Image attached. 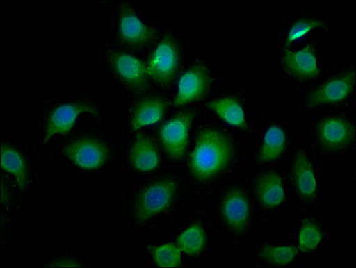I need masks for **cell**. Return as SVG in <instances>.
Listing matches in <instances>:
<instances>
[{
    "label": "cell",
    "instance_id": "83f0119b",
    "mask_svg": "<svg viewBox=\"0 0 356 268\" xmlns=\"http://www.w3.org/2000/svg\"><path fill=\"white\" fill-rule=\"evenodd\" d=\"M356 172H355V164H353L348 169V182L349 188L355 191L356 187Z\"/></svg>",
    "mask_w": 356,
    "mask_h": 268
},
{
    "label": "cell",
    "instance_id": "30bf717a",
    "mask_svg": "<svg viewBox=\"0 0 356 268\" xmlns=\"http://www.w3.org/2000/svg\"><path fill=\"white\" fill-rule=\"evenodd\" d=\"M188 45L174 27H165L157 46L147 55V74L153 90L174 96L178 77L188 61Z\"/></svg>",
    "mask_w": 356,
    "mask_h": 268
},
{
    "label": "cell",
    "instance_id": "7a4b0ae2",
    "mask_svg": "<svg viewBox=\"0 0 356 268\" xmlns=\"http://www.w3.org/2000/svg\"><path fill=\"white\" fill-rule=\"evenodd\" d=\"M187 187L185 176L177 171H163L131 182L124 201L131 226L147 228L176 216L186 203Z\"/></svg>",
    "mask_w": 356,
    "mask_h": 268
},
{
    "label": "cell",
    "instance_id": "d6986e66",
    "mask_svg": "<svg viewBox=\"0 0 356 268\" xmlns=\"http://www.w3.org/2000/svg\"><path fill=\"white\" fill-rule=\"evenodd\" d=\"M173 97L157 90L127 99L123 106V133L132 135L143 128L157 126L172 110Z\"/></svg>",
    "mask_w": 356,
    "mask_h": 268
},
{
    "label": "cell",
    "instance_id": "5b68a950",
    "mask_svg": "<svg viewBox=\"0 0 356 268\" xmlns=\"http://www.w3.org/2000/svg\"><path fill=\"white\" fill-rule=\"evenodd\" d=\"M211 208L218 230L229 241L246 242L254 235L259 217L245 181L229 179L218 186Z\"/></svg>",
    "mask_w": 356,
    "mask_h": 268
},
{
    "label": "cell",
    "instance_id": "ac0fdd59",
    "mask_svg": "<svg viewBox=\"0 0 356 268\" xmlns=\"http://www.w3.org/2000/svg\"><path fill=\"white\" fill-rule=\"evenodd\" d=\"M279 70L296 85H312L324 76L323 42L314 37L298 48L279 49Z\"/></svg>",
    "mask_w": 356,
    "mask_h": 268
},
{
    "label": "cell",
    "instance_id": "4fadbf2b",
    "mask_svg": "<svg viewBox=\"0 0 356 268\" xmlns=\"http://www.w3.org/2000/svg\"><path fill=\"white\" fill-rule=\"evenodd\" d=\"M257 141L248 156L254 169L279 167L291 153L298 142L291 126L274 115H268L256 133Z\"/></svg>",
    "mask_w": 356,
    "mask_h": 268
},
{
    "label": "cell",
    "instance_id": "4316f807",
    "mask_svg": "<svg viewBox=\"0 0 356 268\" xmlns=\"http://www.w3.org/2000/svg\"><path fill=\"white\" fill-rule=\"evenodd\" d=\"M90 265L83 256L74 251L55 252L46 256L40 263V268H87Z\"/></svg>",
    "mask_w": 356,
    "mask_h": 268
},
{
    "label": "cell",
    "instance_id": "9a60e30c",
    "mask_svg": "<svg viewBox=\"0 0 356 268\" xmlns=\"http://www.w3.org/2000/svg\"><path fill=\"white\" fill-rule=\"evenodd\" d=\"M248 183L261 220L280 216L291 204L285 173L279 167L255 169L249 174Z\"/></svg>",
    "mask_w": 356,
    "mask_h": 268
},
{
    "label": "cell",
    "instance_id": "5bb4252c",
    "mask_svg": "<svg viewBox=\"0 0 356 268\" xmlns=\"http://www.w3.org/2000/svg\"><path fill=\"white\" fill-rule=\"evenodd\" d=\"M220 80V72L210 58L199 56L189 59L178 77L172 108L200 104L211 98Z\"/></svg>",
    "mask_w": 356,
    "mask_h": 268
},
{
    "label": "cell",
    "instance_id": "ba28073f",
    "mask_svg": "<svg viewBox=\"0 0 356 268\" xmlns=\"http://www.w3.org/2000/svg\"><path fill=\"white\" fill-rule=\"evenodd\" d=\"M111 44L124 51L147 56L163 36L165 27L146 17L136 0H115Z\"/></svg>",
    "mask_w": 356,
    "mask_h": 268
},
{
    "label": "cell",
    "instance_id": "7c38bea8",
    "mask_svg": "<svg viewBox=\"0 0 356 268\" xmlns=\"http://www.w3.org/2000/svg\"><path fill=\"white\" fill-rule=\"evenodd\" d=\"M102 62L106 78L128 99L153 90L147 74V56L133 54L106 43L102 49Z\"/></svg>",
    "mask_w": 356,
    "mask_h": 268
},
{
    "label": "cell",
    "instance_id": "6da1fadb",
    "mask_svg": "<svg viewBox=\"0 0 356 268\" xmlns=\"http://www.w3.org/2000/svg\"><path fill=\"white\" fill-rule=\"evenodd\" d=\"M243 158L235 134L212 118H202L193 127L181 173L193 191L210 192L236 173Z\"/></svg>",
    "mask_w": 356,
    "mask_h": 268
},
{
    "label": "cell",
    "instance_id": "7402d4cb",
    "mask_svg": "<svg viewBox=\"0 0 356 268\" xmlns=\"http://www.w3.org/2000/svg\"><path fill=\"white\" fill-rule=\"evenodd\" d=\"M333 33L334 28L327 15L302 10L293 15L284 23L279 49L298 48L316 37L318 33L323 36H331Z\"/></svg>",
    "mask_w": 356,
    "mask_h": 268
},
{
    "label": "cell",
    "instance_id": "3957f363",
    "mask_svg": "<svg viewBox=\"0 0 356 268\" xmlns=\"http://www.w3.org/2000/svg\"><path fill=\"white\" fill-rule=\"evenodd\" d=\"M51 151L72 172L88 177H99L109 172L121 155L120 144L113 137L92 122L59 140Z\"/></svg>",
    "mask_w": 356,
    "mask_h": 268
},
{
    "label": "cell",
    "instance_id": "8fae6325",
    "mask_svg": "<svg viewBox=\"0 0 356 268\" xmlns=\"http://www.w3.org/2000/svg\"><path fill=\"white\" fill-rule=\"evenodd\" d=\"M199 104L173 108L157 126H153L168 167L181 166L188 151L193 127L204 118Z\"/></svg>",
    "mask_w": 356,
    "mask_h": 268
},
{
    "label": "cell",
    "instance_id": "277c9868",
    "mask_svg": "<svg viewBox=\"0 0 356 268\" xmlns=\"http://www.w3.org/2000/svg\"><path fill=\"white\" fill-rule=\"evenodd\" d=\"M38 151H49L59 140L77 132L86 120L95 124L104 123L107 112L92 93H79L68 98L55 99L40 109Z\"/></svg>",
    "mask_w": 356,
    "mask_h": 268
},
{
    "label": "cell",
    "instance_id": "f1b7e54d",
    "mask_svg": "<svg viewBox=\"0 0 356 268\" xmlns=\"http://www.w3.org/2000/svg\"><path fill=\"white\" fill-rule=\"evenodd\" d=\"M115 0H96V4L101 6V7H111L115 5Z\"/></svg>",
    "mask_w": 356,
    "mask_h": 268
},
{
    "label": "cell",
    "instance_id": "cb8c5ba5",
    "mask_svg": "<svg viewBox=\"0 0 356 268\" xmlns=\"http://www.w3.org/2000/svg\"><path fill=\"white\" fill-rule=\"evenodd\" d=\"M301 256L295 242L261 240L252 251V258L262 268H295L301 266Z\"/></svg>",
    "mask_w": 356,
    "mask_h": 268
},
{
    "label": "cell",
    "instance_id": "8992f818",
    "mask_svg": "<svg viewBox=\"0 0 356 268\" xmlns=\"http://www.w3.org/2000/svg\"><path fill=\"white\" fill-rule=\"evenodd\" d=\"M356 101V62L349 60L327 72L318 82L304 87L300 95L302 115L351 111Z\"/></svg>",
    "mask_w": 356,
    "mask_h": 268
},
{
    "label": "cell",
    "instance_id": "d4e9b609",
    "mask_svg": "<svg viewBox=\"0 0 356 268\" xmlns=\"http://www.w3.org/2000/svg\"><path fill=\"white\" fill-rule=\"evenodd\" d=\"M0 241L7 242L8 232L18 215L23 213L21 190L12 174L0 171Z\"/></svg>",
    "mask_w": 356,
    "mask_h": 268
},
{
    "label": "cell",
    "instance_id": "9c48e42d",
    "mask_svg": "<svg viewBox=\"0 0 356 268\" xmlns=\"http://www.w3.org/2000/svg\"><path fill=\"white\" fill-rule=\"evenodd\" d=\"M285 163L283 170L292 201L301 208H321L323 201V174L316 155L307 142L298 141Z\"/></svg>",
    "mask_w": 356,
    "mask_h": 268
},
{
    "label": "cell",
    "instance_id": "2e32d148",
    "mask_svg": "<svg viewBox=\"0 0 356 268\" xmlns=\"http://www.w3.org/2000/svg\"><path fill=\"white\" fill-rule=\"evenodd\" d=\"M212 119L239 137H254L257 129L252 119L251 99L245 90H223L200 103Z\"/></svg>",
    "mask_w": 356,
    "mask_h": 268
},
{
    "label": "cell",
    "instance_id": "484cf974",
    "mask_svg": "<svg viewBox=\"0 0 356 268\" xmlns=\"http://www.w3.org/2000/svg\"><path fill=\"white\" fill-rule=\"evenodd\" d=\"M143 255L149 266L155 268L186 267L189 264L170 236L163 241H147L143 244Z\"/></svg>",
    "mask_w": 356,
    "mask_h": 268
},
{
    "label": "cell",
    "instance_id": "ffe728a7",
    "mask_svg": "<svg viewBox=\"0 0 356 268\" xmlns=\"http://www.w3.org/2000/svg\"><path fill=\"white\" fill-rule=\"evenodd\" d=\"M0 171L15 177L24 196L35 192L36 157L15 136H0Z\"/></svg>",
    "mask_w": 356,
    "mask_h": 268
},
{
    "label": "cell",
    "instance_id": "52a82bcc",
    "mask_svg": "<svg viewBox=\"0 0 356 268\" xmlns=\"http://www.w3.org/2000/svg\"><path fill=\"white\" fill-rule=\"evenodd\" d=\"M307 144L325 160L350 157L356 149V121L351 111H326L311 115Z\"/></svg>",
    "mask_w": 356,
    "mask_h": 268
},
{
    "label": "cell",
    "instance_id": "44dd1931",
    "mask_svg": "<svg viewBox=\"0 0 356 268\" xmlns=\"http://www.w3.org/2000/svg\"><path fill=\"white\" fill-rule=\"evenodd\" d=\"M172 239L188 261V263L201 264L213 249V232L205 214L195 215L178 228L172 231Z\"/></svg>",
    "mask_w": 356,
    "mask_h": 268
},
{
    "label": "cell",
    "instance_id": "603a6c76",
    "mask_svg": "<svg viewBox=\"0 0 356 268\" xmlns=\"http://www.w3.org/2000/svg\"><path fill=\"white\" fill-rule=\"evenodd\" d=\"M293 236L300 256L315 258L329 242L330 233L323 218L318 215L305 214L299 217Z\"/></svg>",
    "mask_w": 356,
    "mask_h": 268
},
{
    "label": "cell",
    "instance_id": "e0dca14e",
    "mask_svg": "<svg viewBox=\"0 0 356 268\" xmlns=\"http://www.w3.org/2000/svg\"><path fill=\"white\" fill-rule=\"evenodd\" d=\"M120 158L124 169L134 179L154 176L168 167L152 127L143 128L126 137Z\"/></svg>",
    "mask_w": 356,
    "mask_h": 268
}]
</instances>
